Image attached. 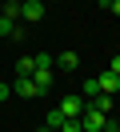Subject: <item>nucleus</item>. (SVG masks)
Wrapping results in <instances>:
<instances>
[{"mask_svg": "<svg viewBox=\"0 0 120 132\" xmlns=\"http://www.w3.org/2000/svg\"><path fill=\"white\" fill-rule=\"evenodd\" d=\"M80 128H84V132H112L116 124H112L104 112H96V108L84 104V112H80Z\"/></svg>", "mask_w": 120, "mask_h": 132, "instance_id": "f257e3e1", "label": "nucleus"}, {"mask_svg": "<svg viewBox=\"0 0 120 132\" xmlns=\"http://www.w3.org/2000/svg\"><path fill=\"white\" fill-rule=\"evenodd\" d=\"M20 16L36 24V20L44 16V0H20Z\"/></svg>", "mask_w": 120, "mask_h": 132, "instance_id": "f03ea898", "label": "nucleus"}, {"mask_svg": "<svg viewBox=\"0 0 120 132\" xmlns=\"http://www.w3.org/2000/svg\"><path fill=\"white\" fill-rule=\"evenodd\" d=\"M52 68H64V72H76V68H80V56H76V52H60V56H52Z\"/></svg>", "mask_w": 120, "mask_h": 132, "instance_id": "7ed1b4c3", "label": "nucleus"}, {"mask_svg": "<svg viewBox=\"0 0 120 132\" xmlns=\"http://www.w3.org/2000/svg\"><path fill=\"white\" fill-rule=\"evenodd\" d=\"M96 84H100V92H108V96H116V92H120V76L112 72V68H108V72H100V76H96Z\"/></svg>", "mask_w": 120, "mask_h": 132, "instance_id": "20e7f679", "label": "nucleus"}, {"mask_svg": "<svg viewBox=\"0 0 120 132\" xmlns=\"http://www.w3.org/2000/svg\"><path fill=\"white\" fill-rule=\"evenodd\" d=\"M52 80H56V76H52V68H36V72H32V84H36V92H40V96L52 88Z\"/></svg>", "mask_w": 120, "mask_h": 132, "instance_id": "39448f33", "label": "nucleus"}, {"mask_svg": "<svg viewBox=\"0 0 120 132\" xmlns=\"http://www.w3.org/2000/svg\"><path fill=\"white\" fill-rule=\"evenodd\" d=\"M0 36H4V40H20V28H16V20L12 16H4V12H0Z\"/></svg>", "mask_w": 120, "mask_h": 132, "instance_id": "423d86ee", "label": "nucleus"}, {"mask_svg": "<svg viewBox=\"0 0 120 132\" xmlns=\"http://www.w3.org/2000/svg\"><path fill=\"white\" fill-rule=\"evenodd\" d=\"M56 108H60L64 116H80V112H84V100H80V96H64Z\"/></svg>", "mask_w": 120, "mask_h": 132, "instance_id": "0eeeda50", "label": "nucleus"}, {"mask_svg": "<svg viewBox=\"0 0 120 132\" xmlns=\"http://www.w3.org/2000/svg\"><path fill=\"white\" fill-rule=\"evenodd\" d=\"M88 108H96V112L108 116L112 112V96H108V92H96V96H88Z\"/></svg>", "mask_w": 120, "mask_h": 132, "instance_id": "6e6552de", "label": "nucleus"}, {"mask_svg": "<svg viewBox=\"0 0 120 132\" xmlns=\"http://www.w3.org/2000/svg\"><path fill=\"white\" fill-rule=\"evenodd\" d=\"M16 96H40L36 84H32V76H16Z\"/></svg>", "mask_w": 120, "mask_h": 132, "instance_id": "1a4fd4ad", "label": "nucleus"}, {"mask_svg": "<svg viewBox=\"0 0 120 132\" xmlns=\"http://www.w3.org/2000/svg\"><path fill=\"white\" fill-rule=\"evenodd\" d=\"M36 72V56H20L16 60V76H32Z\"/></svg>", "mask_w": 120, "mask_h": 132, "instance_id": "9d476101", "label": "nucleus"}, {"mask_svg": "<svg viewBox=\"0 0 120 132\" xmlns=\"http://www.w3.org/2000/svg\"><path fill=\"white\" fill-rule=\"evenodd\" d=\"M56 132H84V128H80V116H64Z\"/></svg>", "mask_w": 120, "mask_h": 132, "instance_id": "9b49d317", "label": "nucleus"}, {"mask_svg": "<svg viewBox=\"0 0 120 132\" xmlns=\"http://www.w3.org/2000/svg\"><path fill=\"white\" fill-rule=\"evenodd\" d=\"M60 120H64V112H60V108H52V112L44 116V124H48V128H60Z\"/></svg>", "mask_w": 120, "mask_h": 132, "instance_id": "f8f14e48", "label": "nucleus"}, {"mask_svg": "<svg viewBox=\"0 0 120 132\" xmlns=\"http://www.w3.org/2000/svg\"><path fill=\"white\" fill-rule=\"evenodd\" d=\"M104 8H108L112 16H120V0H104Z\"/></svg>", "mask_w": 120, "mask_h": 132, "instance_id": "ddd939ff", "label": "nucleus"}, {"mask_svg": "<svg viewBox=\"0 0 120 132\" xmlns=\"http://www.w3.org/2000/svg\"><path fill=\"white\" fill-rule=\"evenodd\" d=\"M108 68H112V72L120 76V56H112V64H108Z\"/></svg>", "mask_w": 120, "mask_h": 132, "instance_id": "4468645a", "label": "nucleus"}, {"mask_svg": "<svg viewBox=\"0 0 120 132\" xmlns=\"http://www.w3.org/2000/svg\"><path fill=\"white\" fill-rule=\"evenodd\" d=\"M0 100H8V84L4 80H0Z\"/></svg>", "mask_w": 120, "mask_h": 132, "instance_id": "2eb2a0df", "label": "nucleus"}, {"mask_svg": "<svg viewBox=\"0 0 120 132\" xmlns=\"http://www.w3.org/2000/svg\"><path fill=\"white\" fill-rule=\"evenodd\" d=\"M40 132H56V128H48V124H44V128H40Z\"/></svg>", "mask_w": 120, "mask_h": 132, "instance_id": "dca6fc26", "label": "nucleus"}, {"mask_svg": "<svg viewBox=\"0 0 120 132\" xmlns=\"http://www.w3.org/2000/svg\"><path fill=\"white\" fill-rule=\"evenodd\" d=\"M8 4H20V0H8Z\"/></svg>", "mask_w": 120, "mask_h": 132, "instance_id": "f3484780", "label": "nucleus"}, {"mask_svg": "<svg viewBox=\"0 0 120 132\" xmlns=\"http://www.w3.org/2000/svg\"><path fill=\"white\" fill-rule=\"evenodd\" d=\"M112 132H120V128H112Z\"/></svg>", "mask_w": 120, "mask_h": 132, "instance_id": "a211bd4d", "label": "nucleus"}]
</instances>
